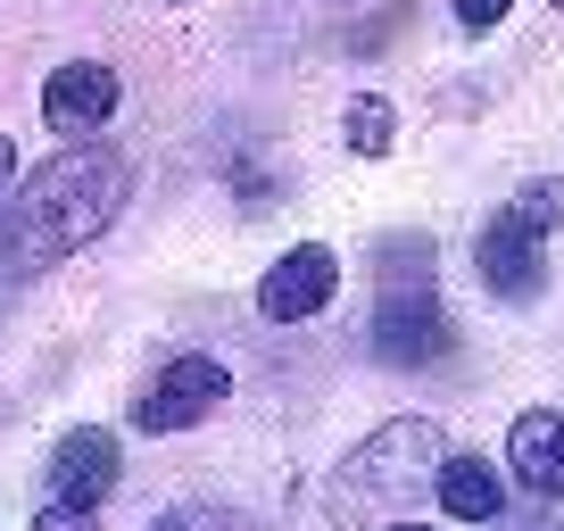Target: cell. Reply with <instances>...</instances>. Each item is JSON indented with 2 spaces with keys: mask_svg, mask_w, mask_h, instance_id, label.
Here are the masks:
<instances>
[{
  "mask_svg": "<svg viewBox=\"0 0 564 531\" xmlns=\"http://www.w3.org/2000/svg\"><path fill=\"white\" fill-rule=\"evenodd\" d=\"M34 531H91V507H67V498H51V507L34 514Z\"/></svg>",
  "mask_w": 564,
  "mask_h": 531,
  "instance_id": "5bb4252c",
  "label": "cell"
},
{
  "mask_svg": "<svg viewBox=\"0 0 564 531\" xmlns=\"http://www.w3.org/2000/svg\"><path fill=\"white\" fill-rule=\"evenodd\" d=\"M150 531H232V514H216V507H166Z\"/></svg>",
  "mask_w": 564,
  "mask_h": 531,
  "instance_id": "4fadbf2b",
  "label": "cell"
},
{
  "mask_svg": "<svg viewBox=\"0 0 564 531\" xmlns=\"http://www.w3.org/2000/svg\"><path fill=\"white\" fill-rule=\"evenodd\" d=\"M333 291H340V258L324 241H300L258 274V316L265 324H307V316L333 307Z\"/></svg>",
  "mask_w": 564,
  "mask_h": 531,
  "instance_id": "5b68a950",
  "label": "cell"
},
{
  "mask_svg": "<svg viewBox=\"0 0 564 531\" xmlns=\"http://www.w3.org/2000/svg\"><path fill=\"white\" fill-rule=\"evenodd\" d=\"M474 266H481V283H490L507 307H523V300H540V291H547L540 232H523L514 216H490V225H481V241H474Z\"/></svg>",
  "mask_w": 564,
  "mask_h": 531,
  "instance_id": "8992f818",
  "label": "cell"
},
{
  "mask_svg": "<svg viewBox=\"0 0 564 531\" xmlns=\"http://www.w3.org/2000/svg\"><path fill=\"white\" fill-rule=\"evenodd\" d=\"M42 117H51V133H100V124L117 117V67H100V58H67V67H51V84H42Z\"/></svg>",
  "mask_w": 564,
  "mask_h": 531,
  "instance_id": "52a82bcc",
  "label": "cell"
},
{
  "mask_svg": "<svg viewBox=\"0 0 564 531\" xmlns=\"http://www.w3.org/2000/svg\"><path fill=\"white\" fill-rule=\"evenodd\" d=\"M441 465H448V432L432 424V415H399V424L366 432V441L340 457L333 474V514L340 523H390V514L415 507V490L432 481L441 490Z\"/></svg>",
  "mask_w": 564,
  "mask_h": 531,
  "instance_id": "7a4b0ae2",
  "label": "cell"
},
{
  "mask_svg": "<svg viewBox=\"0 0 564 531\" xmlns=\"http://www.w3.org/2000/svg\"><path fill=\"white\" fill-rule=\"evenodd\" d=\"M507 216H514V225H523V232H540V241H547V232L564 225V183H556V175L523 183V192L507 199Z\"/></svg>",
  "mask_w": 564,
  "mask_h": 531,
  "instance_id": "7c38bea8",
  "label": "cell"
},
{
  "mask_svg": "<svg viewBox=\"0 0 564 531\" xmlns=\"http://www.w3.org/2000/svg\"><path fill=\"white\" fill-rule=\"evenodd\" d=\"M124 192H133L124 159L117 150H91V142L51 159V166H34L18 192H0V291L34 283V274L67 266L84 241H100L117 225Z\"/></svg>",
  "mask_w": 564,
  "mask_h": 531,
  "instance_id": "6da1fadb",
  "label": "cell"
},
{
  "mask_svg": "<svg viewBox=\"0 0 564 531\" xmlns=\"http://www.w3.org/2000/svg\"><path fill=\"white\" fill-rule=\"evenodd\" d=\"M340 142H349L357 159H390V142H399V108H390L382 91H357V100L340 108Z\"/></svg>",
  "mask_w": 564,
  "mask_h": 531,
  "instance_id": "8fae6325",
  "label": "cell"
},
{
  "mask_svg": "<svg viewBox=\"0 0 564 531\" xmlns=\"http://www.w3.org/2000/svg\"><path fill=\"white\" fill-rule=\"evenodd\" d=\"M108 490H117V432H100V424L67 432V441L51 448V498H67V507H100Z\"/></svg>",
  "mask_w": 564,
  "mask_h": 531,
  "instance_id": "ba28073f",
  "label": "cell"
},
{
  "mask_svg": "<svg viewBox=\"0 0 564 531\" xmlns=\"http://www.w3.org/2000/svg\"><path fill=\"white\" fill-rule=\"evenodd\" d=\"M373 357L382 366H441L457 349L441 283H432V241H382V300H373Z\"/></svg>",
  "mask_w": 564,
  "mask_h": 531,
  "instance_id": "3957f363",
  "label": "cell"
},
{
  "mask_svg": "<svg viewBox=\"0 0 564 531\" xmlns=\"http://www.w3.org/2000/svg\"><path fill=\"white\" fill-rule=\"evenodd\" d=\"M225 390H232V373L216 366V357L183 349V357H166L159 382L133 399V424H141V432H192L199 415H216V399H225Z\"/></svg>",
  "mask_w": 564,
  "mask_h": 531,
  "instance_id": "277c9868",
  "label": "cell"
},
{
  "mask_svg": "<svg viewBox=\"0 0 564 531\" xmlns=\"http://www.w3.org/2000/svg\"><path fill=\"white\" fill-rule=\"evenodd\" d=\"M507 465H514V490H531V498H564V415H556V408L514 415V432H507Z\"/></svg>",
  "mask_w": 564,
  "mask_h": 531,
  "instance_id": "9c48e42d",
  "label": "cell"
},
{
  "mask_svg": "<svg viewBox=\"0 0 564 531\" xmlns=\"http://www.w3.org/2000/svg\"><path fill=\"white\" fill-rule=\"evenodd\" d=\"M441 507L457 514V523H498L507 481H498L481 457H457V448H448V465H441Z\"/></svg>",
  "mask_w": 564,
  "mask_h": 531,
  "instance_id": "30bf717a",
  "label": "cell"
},
{
  "mask_svg": "<svg viewBox=\"0 0 564 531\" xmlns=\"http://www.w3.org/2000/svg\"><path fill=\"white\" fill-rule=\"evenodd\" d=\"M9 175H18V142L0 133V192H9Z\"/></svg>",
  "mask_w": 564,
  "mask_h": 531,
  "instance_id": "2e32d148",
  "label": "cell"
},
{
  "mask_svg": "<svg viewBox=\"0 0 564 531\" xmlns=\"http://www.w3.org/2000/svg\"><path fill=\"white\" fill-rule=\"evenodd\" d=\"M547 9H564V0H547Z\"/></svg>",
  "mask_w": 564,
  "mask_h": 531,
  "instance_id": "ac0fdd59",
  "label": "cell"
},
{
  "mask_svg": "<svg viewBox=\"0 0 564 531\" xmlns=\"http://www.w3.org/2000/svg\"><path fill=\"white\" fill-rule=\"evenodd\" d=\"M448 9H457V25H474V34H481V25H498V18H507L514 0H448Z\"/></svg>",
  "mask_w": 564,
  "mask_h": 531,
  "instance_id": "9a60e30c",
  "label": "cell"
},
{
  "mask_svg": "<svg viewBox=\"0 0 564 531\" xmlns=\"http://www.w3.org/2000/svg\"><path fill=\"white\" fill-rule=\"evenodd\" d=\"M390 531H423V523H390Z\"/></svg>",
  "mask_w": 564,
  "mask_h": 531,
  "instance_id": "e0dca14e",
  "label": "cell"
}]
</instances>
